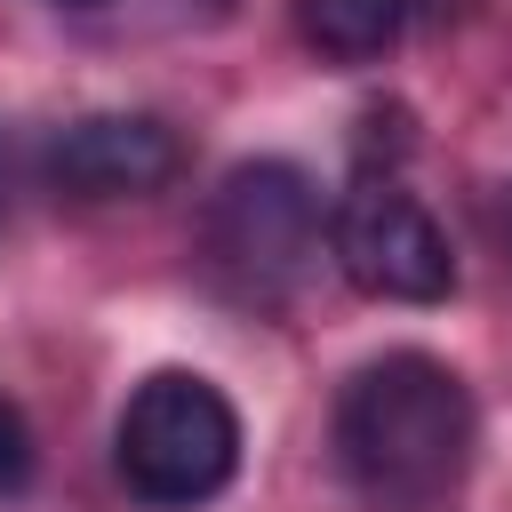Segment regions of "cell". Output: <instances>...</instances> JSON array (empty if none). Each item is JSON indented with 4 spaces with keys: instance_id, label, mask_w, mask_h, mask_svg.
Here are the masks:
<instances>
[{
    "instance_id": "obj_1",
    "label": "cell",
    "mask_w": 512,
    "mask_h": 512,
    "mask_svg": "<svg viewBox=\"0 0 512 512\" xmlns=\"http://www.w3.org/2000/svg\"><path fill=\"white\" fill-rule=\"evenodd\" d=\"M480 448L472 384L432 352L368 360L336 400V464L376 512H432L464 488Z\"/></svg>"
},
{
    "instance_id": "obj_2",
    "label": "cell",
    "mask_w": 512,
    "mask_h": 512,
    "mask_svg": "<svg viewBox=\"0 0 512 512\" xmlns=\"http://www.w3.org/2000/svg\"><path fill=\"white\" fill-rule=\"evenodd\" d=\"M112 456L144 504L192 512V504L224 496L240 472V408L192 368H152L120 408Z\"/></svg>"
},
{
    "instance_id": "obj_3",
    "label": "cell",
    "mask_w": 512,
    "mask_h": 512,
    "mask_svg": "<svg viewBox=\"0 0 512 512\" xmlns=\"http://www.w3.org/2000/svg\"><path fill=\"white\" fill-rule=\"evenodd\" d=\"M208 256L240 296H288L320 256V192L296 160H240L208 200Z\"/></svg>"
},
{
    "instance_id": "obj_4",
    "label": "cell",
    "mask_w": 512,
    "mask_h": 512,
    "mask_svg": "<svg viewBox=\"0 0 512 512\" xmlns=\"http://www.w3.org/2000/svg\"><path fill=\"white\" fill-rule=\"evenodd\" d=\"M328 256L360 296L384 304H440L456 288V248L432 224V208L392 184V176H360L336 208H328Z\"/></svg>"
},
{
    "instance_id": "obj_5",
    "label": "cell",
    "mask_w": 512,
    "mask_h": 512,
    "mask_svg": "<svg viewBox=\"0 0 512 512\" xmlns=\"http://www.w3.org/2000/svg\"><path fill=\"white\" fill-rule=\"evenodd\" d=\"M40 176L64 200H144L184 176V136L152 112H88L40 144Z\"/></svg>"
},
{
    "instance_id": "obj_6",
    "label": "cell",
    "mask_w": 512,
    "mask_h": 512,
    "mask_svg": "<svg viewBox=\"0 0 512 512\" xmlns=\"http://www.w3.org/2000/svg\"><path fill=\"white\" fill-rule=\"evenodd\" d=\"M296 32L328 64H376L408 32V0H296Z\"/></svg>"
},
{
    "instance_id": "obj_7",
    "label": "cell",
    "mask_w": 512,
    "mask_h": 512,
    "mask_svg": "<svg viewBox=\"0 0 512 512\" xmlns=\"http://www.w3.org/2000/svg\"><path fill=\"white\" fill-rule=\"evenodd\" d=\"M32 472H40L32 424H24V408L0 392V496H24V488H32Z\"/></svg>"
},
{
    "instance_id": "obj_8",
    "label": "cell",
    "mask_w": 512,
    "mask_h": 512,
    "mask_svg": "<svg viewBox=\"0 0 512 512\" xmlns=\"http://www.w3.org/2000/svg\"><path fill=\"white\" fill-rule=\"evenodd\" d=\"M0 208H8V136H0Z\"/></svg>"
},
{
    "instance_id": "obj_9",
    "label": "cell",
    "mask_w": 512,
    "mask_h": 512,
    "mask_svg": "<svg viewBox=\"0 0 512 512\" xmlns=\"http://www.w3.org/2000/svg\"><path fill=\"white\" fill-rule=\"evenodd\" d=\"M64 8H96V0H64Z\"/></svg>"
}]
</instances>
